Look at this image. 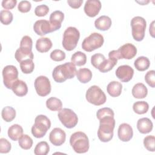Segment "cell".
<instances>
[{
  "label": "cell",
  "mask_w": 155,
  "mask_h": 155,
  "mask_svg": "<svg viewBox=\"0 0 155 155\" xmlns=\"http://www.w3.org/2000/svg\"><path fill=\"white\" fill-rule=\"evenodd\" d=\"M99 120L100 124L97 131V137L101 142H108L113 137V130L115 127L114 116H104Z\"/></svg>",
  "instance_id": "cell-1"
},
{
  "label": "cell",
  "mask_w": 155,
  "mask_h": 155,
  "mask_svg": "<svg viewBox=\"0 0 155 155\" xmlns=\"http://www.w3.org/2000/svg\"><path fill=\"white\" fill-rule=\"evenodd\" d=\"M76 68L71 62L57 65L53 70L52 77L54 81L58 83L65 82L67 79L73 78L76 74Z\"/></svg>",
  "instance_id": "cell-2"
},
{
  "label": "cell",
  "mask_w": 155,
  "mask_h": 155,
  "mask_svg": "<svg viewBox=\"0 0 155 155\" xmlns=\"http://www.w3.org/2000/svg\"><path fill=\"white\" fill-rule=\"evenodd\" d=\"M70 144L73 150L79 154L87 152L90 147L88 138L86 134L82 131H77L71 135Z\"/></svg>",
  "instance_id": "cell-3"
},
{
  "label": "cell",
  "mask_w": 155,
  "mask_h": 155,
  "mask_svg": "<svg viewBox=\"0 0 155 155\" xmlns=\"http://www.w3.org/2000/svg\"><path fill=\"white\" fill-rule=\"evenodd\" d=\"M50 127V120L46 116L39 114L35 119V124L31 127V133L36 138H42L45 135Z\"/></svg>",
  "instance_id": "cell-4"
},
{
  "label": "cell",
  "mask_w": 155,
  "mask_h": 155,
  "mask_svg": "<svg viewBox=\"0 0 155 155\" xmlns=\"http://www.w3.org/2000/svg\"><path fill=\"white\" fill-rule=\"evenodd\" d=\"M80 38L79 30L74 27H68L64 32L62 39V46L67 51L74 50L77 46Z\"/></svg>",
  "instance_id": "cell-5"
},
{
  "label": "cell",
  "mask_w": 155,
  "mask_h": 155,
  "mask_svg": "<svg viewBox=\"0 0 155 155\" xmlns=\"http://www.w3.org/2000/svg\"><path fill=\"white\" fill-rule=\"evenodd\" d=\"M85 97L89 103L96 106L103 105L107 101L105 94L97 85H92L87 90Z\"/></svg>",
  "instance_id": "cell-6"
},
{
  "label": "cell",
  "mask_w": 155,
  "mask_h": 155,
  "mask_svg": "<svg viewBox=\"0 0 155 155\" xmlns=\"http://www.w3.org/2000/svg\"><path fill=\"white\" fill-rule=\"evenodd\" d=\"M131 32L133 39L136 41H141L145 36L147 27L145 19L141 16H135L131 20Z\"/></svg>",
  "instance_id": "cell-7"
},
{
  "label": "cell",
  "mask_w": 155,
  "mask_h": 155,
  "mask_svg": "<svg viewBox=\"0 0 155 155\" xmlns=\"http://www.w3.org/2000/svg\"><path fill=\"white\" fill-rule=\"evenodd\" d=\"M103 36L98 33H93L85 38L82 43V48L87 52H91L101 47L104 44Z\"/></svg>",
  "instance_id": "cell-8"
},
{
  "label": "cell",
  "mask_w": 155,
  "mask_h": 155,
  "mask_svg": "<svg viewBox=\"0 0 155 155\" xmlns=\"http://www.w3.org/2000/svg\"><path fill=\"white\" fill-rule=\"evenodd\" d=\"M58 116L62 124L67 128H73L78 124V116L70 108L61 109L59 111Z\"/></svg>",
  "instance_id": "cell-9"
},
{
  "label": "cell",
  "mask_w": 155,
  "mask_h": 155,
  "mask_svg": "<svg viewBox=\"0 0 155 155\" xmlns=\"http://www.w3.org/2000/svg\"><path fill=\"white\" fill-rule=\"evenodd\" d=\"M3 82L8 89H12L13 83L18 79V71L17 68L12 65L5 66L2 70Z\"/></svg>",
  "instance_id": "cell-10"
},
{
  "label": "cell",
  "mask_w": 155,
  "mask_h": 155,
  "mask_svg": "<svg viewBox=\"0 0 155 155\" xmlns=\"http://www.w3.org/2000/svg\"><path fill=\"white\" fill-rule=\"evenodd\" d=\"M36 93L42 97L49 94L51 92V84L49 79L45 76H39L36 78L34 83Z\"/></svg>",
  "instance_id": "cell-11"
},
{
  "label": "cell",
  "mask_w": 155,
  "mask_h": 155,
  "mask_svg": "<svg viewBox=\"0 0 155 155\" xmlns=\"http://www.w3.org/2000/svg\"><path fill=\"white\" fill-rule=\"evenodd\" d=\"M33 30L39 36H44L47 33L56 31L50 21L45 19L36 21L33 25Z\"/></svg>",
  "instance_id": "cell-12"
},
{
  "label": "cell",
  "mask_w": 155,
  "mask_h": 155,
  "mask_svg": "<svg viewBox=\"0 0 155 155\" xmlns=\"http://www.w3.org/2000/svg\"><path fill=\"white\" fill-rule=\"evenodd\" d=\"M134 75L133 68L128 65H122L116 69V77L123 82H128L133 78Z\"/></svg>",
  "instance_id": "cell-13"
},
{
  "label": "cell",
  "mask_w": 155,
  "mask_h": 155,
  "mask_svg": "<svg viewBox=\"0 0 155 155\" xmlns=\"http://www.w3.org/2000/svg\"><path fill=\"white\" fill-rule=\"evenodd\" d=\"M66 134L60 128H54L49 134V140L54 146H61L65 141Z\"/></svg>",
  "instance_id": "cell-14"
},
{
  "label": "cell",
  "mask_w": 155,
  "mask_h": 155,
  "mask_svg": "<svg viewBox=\"0 0 155 155\" xmlns=\"http://www.w3.org/2000/svg\"><path fill=\"white\" fill-rule=\"evenodd\" d=\"M102 5L99 0H87L84 5L85 14L91 18L95 17L100 12Z\"/></svg>",
  "instance_id": "cell-15"
},
{
  "label": "cell",
  "mask_w": 155,
  "mask_h": 155,
  "mask_svg": "<svg viewBox=\"0 0 155 155\" xmlns=\"http://www.w3.org/2000/svg\"><path fill=\"white\" fill-rule=\"evenodd\" d=\"M119 51L121 59H131L137 54V48L136 46L131 43H127L122 45L117 50Z\"/></svg>",
  "instance_id": "cell-16"
},
{
  "label": "cell",
  "mask_w": 155,
  "mask_h": 155,
  "mask_svg": "<svg viewBox=\"0 0 155 155\" xmlns=\"http://www.w3.org/2000/svg\"><path fill=\"white\" fill-rule=\"evenodd\" d=\"M117 135L121 141L128 142L132 139L133 136V128L128 124L123 123L119 127Z\"/></svg>",
  "instance_id": "cell-17"
},
{
  "label": "cell",
  "mask_w": 155,
  "mask_h": 155,
  "mask_svg": "<svg viewBox=\"0 0 155 155\" xmlns=\"http://www.w3.org/2000/svg\"><path fill=\"white\" fill-rule=\"evenodd\" d=\"M153 128V122L148 117H142L137 120V128L142 134L149 133L152 131Z\"/></svg>",
  "instance_id": "cell-18"
},
{
  "label": "cell",
  "mask_w": 155,
  "mask_h": 155,
  "mask_svg": "<svg viewBox=\"0 0 155 155\" xmlns=\"http://www.w3.org/2000/svg\"><path fill=\"white\" fill-rule=\"evenodd\" d=\"M15 58L18 62L21 63L22 61L26 59L33 60L34 55L32 52V50L24 47H19L15 52Z\"/></svg>",
  "instance_id": "cell-19"
},
{
  "label": "cell",
  "mask_w": 155,
  "mask_h": 155,
  "mask_svg": "<svg viewBox=\"0 0 155 155\" xmlns=\"http://www.w3.org/2000/svg\"><path fill=\"white\" fill-rule=\"evenodd\" d=\"M12 90L16 96L19 97L24 96L28 93V87L26 83L24 81L19 79L13 83Z\"/></svg>",
  "instance_id": "cell-20"
},
{
  "label": "cell",
  "mask_w": 155,
  "mask_h": 155,
  "mask_svg": "<svg viewBox=\"0 0 155 155\" xmlns=\"http://www.w3.org/2000/svg\"><path fill=\"white\" fill-rule=\"evenodd\" d=\"M64 19V13L60 10H56L51 13L49 18V21L56 31L61 27V23L63 21Z\"/></svg>",
  "instance_id": "cell-21"
},
{
  "label": "cell",
  "mask_w": 155,
  "mask_h": 155,
  "mask_svg": "<svg viewBox=\"0 0 155 155\" xmlns=\"http://www.w3.org/2000/svg\"><path fill=\"white\" fill-rule=\"evenodd\" d=\"M111 24L112 22L110 18L105 15H102L100 16L94 21L95 27L97 30L102 31L108 30L110 28Z\"/></svg>",
  "instance_id": "cell-22"
},
{
  "label": "cell",
  "mask_w": 155,
  "mask_h": 155,
  "mask_svg": "<svg viewBox=\"0 0 155 155\" xmlns=\"http://www.w3.org/2000/svg\"><path fill=\"white\" fill-rule=\"evenodd\" d=\"M52 45V42L48 38H41L36 41V48L40 53H46L51 49Z\"/></svg>",
  "instance_id": "cell-23"
},
{
  "label": "cell",
  "mask_w": 155,
  "mask_h": 155,
  "mask_svg": "<svg viewBox=\"0 0 155 155\" xmlns=\"http://www.w3.org/2000/svg\"><path fill=\"white\" fill-rule=\"evenodd\" d=\"M132 95L136 99L145 98L148 94V89L142 83L135 84L131 90Z\"/></svg>",
  "instance_id": "cell-24"
},
{
  "label": "cell",
  "mask_w": 155,
  "mask_h": 155,
  "mask_svg": "<svg viewBox=\"0 0 155 155\" xmlns=\"http://www.w3.org/2000/svg\"><path fill=\"white\" fill-rule=\"evenodd\" d=\"M122 85L120 82L117 81H111L107 87L108 93L113 97L119 96L122 93Z\"/></svg>",
  "instance_id": "cell-25"
},
{
  "label": "cell",
  "mask_w": 155,
  "mask_h": 155,
  "mask_svg": "<svg viewBox=\"0 0 155 155\" xmlns=\"http://www.w3.org/2000/svg\"><path fill=\"white\" fill-rule=\"evenodd\" d=\"M7 133L10 139L16 141L23 135V128L19 124H13L8 128Z\"/></svg>",
  "instance_id": "cell-26"
},
{
  "label": "cell",
  "mask_w": 155,
  "mask_h": 155,
  "mask_svg": "<svg viewBox=\"0 0 155 155\" xmlns=\"http://www.w3.org/2000/svg\"><path fill=\"white\" fill-rule=\"evenodd\" d=\"M76 77L80 82L86 84L91 81L92 78V72L87 68H80L76 72Z\"/></svg>",
  "instance_id": "cell-27"
},
{
  "label": "cell",
  "mask_w": 155,
  "mask_h": 155,
  "mask_svg": "<svg viewBox=\"0 0 155 155\" xmlns=\"http://www.w3.org/2000/svg\"><path fill=\"white\" fill-rule=\"evenodd\" d=\"M134 65L138 71H143L150 67V61L145 56H139L134 61Z\"/></svg>",
  "instance_id": "cell-28"
},
{
  "label": "cell",
  "mask_w": 155,
  "mask_h": 155,
  "mask_svg": "<svg viewBox=\"0 0 155 155\" xmlns=\"http://www.w3.org/2000/svg\"><path fill=\"white\" fill-rule=\"evenodd\" d=\"M46 106L51 111H59L62 109V103L59 99L51 97L46 101Z\"/></svg>",
  "instance_id": "cell-29"
},
{
  "label": "cell",
  "mask_w": 155,
  "mask_h": 155,
  "mask_svg": "<svg viewBox=\"0 0 155 155\" xmlns=\"http://www.w3.org/2000/svg\"><path fill=\"white\" fill-rule=\"evenodd\" d=\"M71 61L77 66L84 65L87 62L86 54L80 51H76L72 54Z\"/></svg>",
  "instance_id": "cell-30"
},
{
  "label": "cell",
  "mask_w": 155,
  "mask_h": 155,
  "mask_svg": "<svg viewBox=\"0 0 155 155\" xmlns=\"http://www.w3.org/2000/svg\"><path fill=\"white\" fill-rule=\"evenodd\" d=\"M1 116L5 122H10L16 117V111L13 107L6 106L2 110Z\"/></svg>",
  "instance_id": "cell-31"
},
{
  "label": "cell",
  "mask_w": 155,
  "mask_h": 155,
  "mask_svg": "<svg viewBox=\"0 0 155 155\" xmlns=\"http://www.w3.org/2000/svg\"><path fill=\"white\" fill-rule=\"evenodd\" d=\"M133 109L138 114L146 113L149 109V105L145 101H137L133 104Z\"/></svg>",
  "instance_id": "cell-32"
},
{
  "label": "cell",
  "mask_w": 155,
  "mask_h": 155,
  "mask_svg": "<svg viewBox=\"0 0 155 155\" xmlns=\"http://www.w3.org/2000/svg\"><path fill=\"white\" fill-rule=\"evenodd\" d=\"M50 151V147L45 141H41L38 143L34 149V153L36 155H47Z\"/></svg>",
  "instance_id": "cell-33"
},
{
  "label": "cell",
  "mask_w": 155,
  "mask_h": 155,
  "mask_svg": "<svg viewBox=\"0 0 155 155\" xmlns=\"http://www.w3.org/2000/svg\"><path fill=\"white\" fill-rule=\"evenodd\" d=\"M22 72L24 74H30L35 68V64L32 59H26L19 63Z\"/></svg>",
  "instance_id": "cell-34"
},
{
  "label": "cell",
  "mask_w": 155,
  "mask_h": 155,
  "mask_svg": "<svg viewBox=\"0 0 155 155\" xmlns=\"http://www.w3.org/2000/svg\"><path fill=\"white\" fill-rule=\"evenodd\" d=\"M32 139L27 134H23L18 140L19 147L24 150H29L33 145Z\"/></svg>",
  "instance_id": "cell-35"
},
{
  "label": "cell",
  "mask_w": 155,
  "mask_h": 155,
  "mask_svg": "<svg viewBox=\"0 0 155 155\" xmlns=\"http://www.w3.org/2000/svg\"><path fill=\"white\" fill-rule=\"evenodd\" d=\"M117 62L112 61L110 59H105L99 67L98 70L102 73H107L112 70L113 68L117 64Z\"/></svg>",
  "instance_id": "cell-36"
},
{
  "label": "cell",
  "mask_w": 155,
  "mask_h": 155,
  "mask_svg": "<svg viewBox=\"0 0 155 155\" xmlns=\"http://www.w3.org/2000/svg\"><path fill=\"white\" fill-rule=\"evenodd\" d=\"M13 19V14L11 12L7 10H2L0 12V21L4 25L10 24Z\"/></svg>",
  "instance_id": "cell-37"
},
{
  "label": "cell",
  "mask_w": 155,
  "mask_h": 155,
  "mask_svg": "<svg viewBox=\"0 0 155 155\" xmlns=\"http://www.w3.org/2000/svg\"><path fill=\"white\" fill-rule=\"evenodd\" d=\"M154 142L155 137L153 135L147 136L143 139V145L145 148L149 151H154Z\"/></svg>",
  "instance_id": "cell-38"
},
{
  "label": "cell",
  "mask_w": 155,
  "mask_h": 155,
  "mask_svg": "<svg viewBox=\"0 0 155 155\" xmlns=\"http://www.w3.org/2000/svg\"><path fill=\"white\" fill-rule=\"evenodd\" d=\"M105 59V58L104 54L101 53H96L91 57V63L94 68L98 69L99 67Z\"/></svg>",
  "instance_id": "cell-39"
},
{
  "label": "cell",
  "mask_w": 155,
  "mask_h": 155,
  "mask_svg": "<svg viewBox=\"0 0 155 155\" xmlns=\"http://www.w3.org/2000/svg\"><path fill=\"white\" fill-rule=\"evenodd\" d=\"M50 56L54 61H62L65 58V53L61 50L56 49L51 52Z\"/></svg>",
  "instance_id": "cell-40"
},
{
  "label": "cell",
  "mask_w": 155,
  "mask_h": 155,
  "mask_svg": "<svg viewBox=\"0 0 155 155\" xmlns=\"http://www.w3.org/2000/svg\"><path fill=\"white\" fill-rule=\"evenodd\" d=\"M145 81L149 86L152 88L155 87V71L150 70L145 76Z\"/></svg>",
  "instance_id": "cell-41"
},
{
  "label": "cell",
  "mask_w": 155,
  "mask_h": 155,
  "mask_svg": "<svg viewBox=\"0 0 155 155\" xmlns=\"http://www.w3.org/2000/svg\"><path fill=\"white\" fill-rule=\"evenodd\" d=\"M49 12V8L47 5L41 4L38 5L35 9V14L39 17L45 16Z\"/></svg>",
  "instance_id": "cell-42"
},
{
  "label": "cell",
  "mask_w": 155,
  "mask_h": 155,
  "mask_svg": "<svg viewBox=\"0 0 155 155\" xmlns=\"http://www.w3.org/2000/svg\"><path fill=\"white\" fill-rule=\"evenodd\" d=\"M12 146L10 142L5 138L0 139V153H8L11 150Z\"/></svg>",
  "instance_id": "cell-43"
},
{
  "label": "cell",
  "mask_w": 155,
  "mask_h": 155,
  "mask_svg": "<svg viewBox=\"0 0 155 155\" xmlns=\"http://www.w3.org/2000/svg\"><path fill=\"white\" fill-rule=\"evenodd\" d=\"M31 8V3L28 1H21L18 5V10L21 13H27Z\"/></svg>",
  "instance_id": "cell-44"
},
{
  "label": "cell",
  "mask_w": 155,
  "mask_h": 155,
  "mask_svg": "<svg viewBox=\"0 0 155 155\" xmlns=\"http://www.w3.org/2000/svg\"><path fill=\"white\" fill-rule=\"evenodd\" d=\"M33 41L31 38L27 35L24 36L20 42V47L27 48L32 50Z\"/></svg>",
  "instance_id": "cell-45"
},
{
  "label": "cell",
  "mask_w": 155,
  "mask_h": 155,
  "mask_svg": "<svg viewBox=\"0 0 155 155\" xmlns=\"http://www.w3.org/2000/svg\"><path fill=\"white\" fill-rule=\"evenodd\" d=\"M17 4L16 0H3L2 1V7L6 10H10L15 8Z\"/></svg>",
  "instance_id": "cell-46"
},
{
  "label": "cell",
  "mask_w": 155,
  "mask_h": 155,
  "mask_svg": "<svg viewBox=\"0 0 155 155\" xmlns=\"http://www.w3.org/2000/svg\"><path fill=\"white\" fill-rule=\"evenodd\" d=\"M68 4L73 8H79L83 3V0H68Z\"/></svg>",
  "instance_id": "cell-47"
},
{
  "label": "cell",
  "mask_w": 155,
  "mask_h": 155,
  "mask_svg": "<svg viewBox=\"0 0 155 155\" xmlns=\"http://www.w3.org/2000/svg\"><path fill=\"white\" fill-rule=\"evenodd\" d=\"M108 58L112 61L117 62V60L120 59V56L119 53V51L117 50H111L108 53Z\"/></svg>",
  "instance_id": "cell-48"
},
{
  "label": "cell",
  "mask_w": 155,
  "mask_h": 155,
  "mask_svg": "<svg viewBox=\"0 0 155 155\" xmlns=\"http://www.w3.org/2000/svg\"><path fill=\"white\" fill-rule=\"evenodd\" d=\"M154 21H153L152 23L151 24V25L150 26V30H149L151 36L153 38L154 37Z\"/></svg>",
  "instance_id": "cell-49"
}]
</instances>
